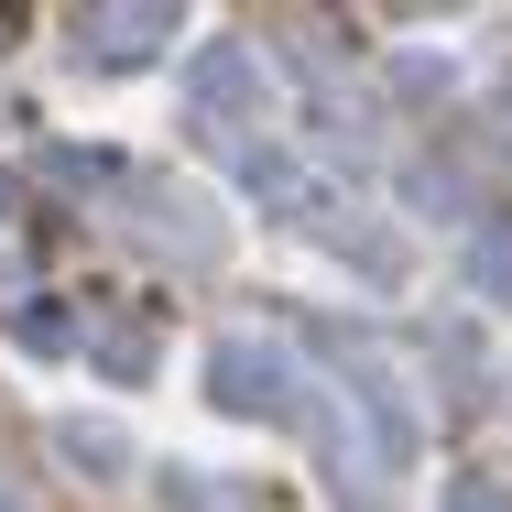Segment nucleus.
<instances>
[{
	"instance_id": "f257e3e1",
	"label": "nucleus",
	"mask_w": 512,
	"mask_h": 512,
	"mask_svg": "<svg viewBox=\"0 0 512 512\" xmlns=\"http://www.w3.org/2000/svg\"><path fill=\"white\" fill-rule=\"evenodd\" d=\"M55 458H66V469H131V436H120V425H88V414H66V425H55Z\"/></svg>"
},
{
	"instance_id": "f03ea898",
	"label": "nucleus",
	"mask_w": 512,
	"mask_h": 512,
	"mask_svg": "<svg viewBox=\"0 0 512 512\" xmlns=\"http://www.w3.org/2000/svg\"><path fill=\"white\" fill-rule=\"evenodd\" d=\"M88 360H99L109 382H131V371H142V360H153V349H142V338H131V327H120V338H99V349H88Z\"/></svg>"
}]
</instances>
